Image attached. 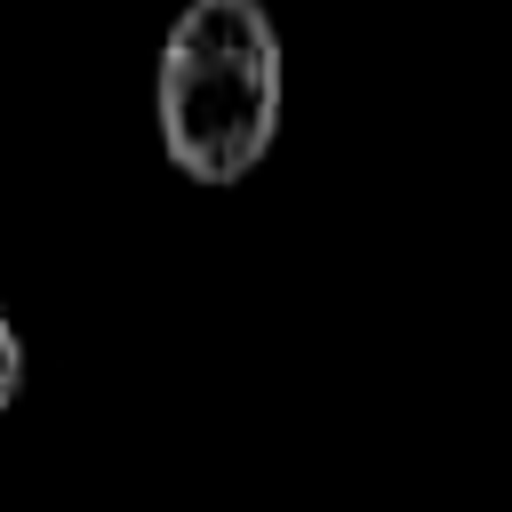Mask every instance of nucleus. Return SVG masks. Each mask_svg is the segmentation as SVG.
Returning <instances> with one entry per match:
<instances>
[{
	"label": "nucleus",
	"instance_id": "nucleus-1",
	"mask_svg": "<svg viewBox=\"0 0 512 512\" xmlns=\"http://www.w3.org/2000/svg\"><path fill=\"white\" fill-rule=\"evenodd\" d=\"M152 112L192 184H240L280 128V40L264 0H192L160 40Z\"/></svg>",
	"mask_w": 512,
	"mask_h": 512
},
{
	"label": "nucleus",
	"instance_id": "nucleus-2",
	"mask_svg": "<svg viewBox=\"0 0 512 512\" xmlns=\"http://www.w3.org/2000/svg\"><path fill=\"white\" fill-rule=\"evenodd\" d=\"M16 384H24V344H16V328L0 320V408L16 400Z\"/></svg>",
	"mask_w": 512,
	"mask_h": 512
}]
</instances>
